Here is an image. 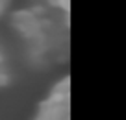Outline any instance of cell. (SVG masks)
I'll use <instances>...</instances> for the list:
<instances>
[{"label": "cell", "mask_w": 126, "mask_h": 120, "mask_svg": "<svg viewBox=\"0 0 126 120\" xmlns=\"http://www.w3.org/2000/svg\"><path fill=\"white\" fill-rule=\"evenodd\" d=\"M6 80H8V76L4 72V61H2V54H0V85H4Z\"/></svg>", "instance_id": "7a4b0ae2"}, {"label": "cell", "mask_w": 126, "mask_h": 120, "mask_svg": "<svg viewBox=\"0 0 126 120\" xmlns=\"http://www.w3.org/2000/svg\"><path fill=\"white\" fill-rule=\"evenodd\" d=\"M33 120H71V89L69 78L54 87L52 94L41 104Z\"/></svg>", "instance_id": "6da1fadb"}]
</instances>
